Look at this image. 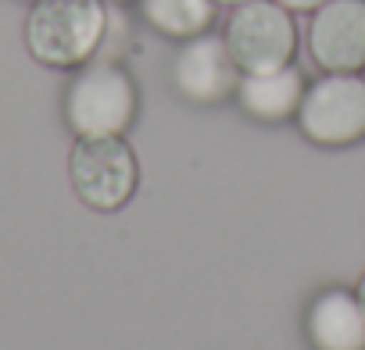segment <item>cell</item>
I'll list each match as a JSON object with an SVG mask.
<instances>
[{"mask_svg": "<svg viewBox=\"0 0 365 350\" xmlns=\"http://www.w3.org/2000/svg\"><path fill=\"white\" fill-rule=\"evenodd\" d=\"M104 26V0H33L26 18V47L47 68H83L97 58Z\"/></svg>", "mask_w": 365, "mask_h": 350, "instance_id": "cell-1", "label": "cell"}, {"mask_svg": "<svg viewBox=\"0 0 365 350\" xmlns=\"http://www.w3.org/2000/svg\"><path fill=\"white\" fill-rule=\"evenodd\" d=\"M136 83L118 61H86L65 93V122L76 136H122L136 118Z\"/></svg>", "mask_w": 365, "mask_h": 350, "instance_id": "cell-2", "label": "cell"}, {"mask_svg": "<svg viewBox=\"0 0 365 350\" xmlns=\"http://www.w3.org/2000/svg\"><path fill=\"white\" fill-rule=\"evenodd\" d=\"M68 179L93 211H118L140 186L136 150L122 136H79L68 154Z\"/></svg>", "mask_w": 365, "mask_h": 350, "instance_id": "cell-3", "label": "cell"}, {"mask_svg": "<svg viewBox=\"0 0 365 350\" xmlns=\"http://www.w3.org/2000/svg\"><path fill=\"white\" fill-rule=\"evenodd\" d=\"M301 132L319 147H347L365 136V75L326 72L315 79L297 107Z\"/></svg>", "mask_w": 365, "mask_h": 350, "instance_id": "cell-4", "label": "cell"}, {"mask_svg": "<svg viewBox=\"0 0 365 350\" xmlns=\"http://www.w3.org/2000/svg\"><path fill=\"white\" fill-rule=\"evenodd\" d=\"M226 47L240 72H272L290 65L297 51V26L279 0H247L226 22Z\"/></svg>", "mask_w": 365, "mask_h": 350, "instance_id": "cell-5", "label": "cell"}, {"mask_svg": "<svg viewBox=\"0 0 365 350\" xmlns=\"http://www.w3.org/2000/svg\"><path fill=\"white\" fill-rule=\"evenodd\" d=\"M308 51L322 72L365 68V0H326L312 11Z\"/></svg>", "mask_w": 365, "mask_h": 350, "instance_id": "cell-6", "label": "cell"}, {"mask_svg": "<svg viewBox=\"0 0 365 350\" xmlns=\"http://www.w3.org/2000/svg\"><path fill=\"white\" fill-rule=\"evenodd\" d=\"M240 65L233 61L226 36L201 33L194 40H182V51L175 54L172 79L175 90L194 104H219L240 86Z\"/></svg>", "mask_w": 365, "mask_h": 350, "instance_id": "cell-7", "label": "cell"}, {"mask_svg": "<svg viewBox=\"0 0 365 350\" xmlns=\"http://www.w3.org/2000/svg\"><path fill=\"white\" fill-rule=\"evenodd\" d=\"M315 350H365V307L354 290H322L304 314Z\"/></svg>", "mask_w": 365, "mask_h": 350, "instance_id": "cell-8", "label": "cell"}, {"mask_svg": "<svg viewBox=\"0 0 365 350\" xmlns=\"http://www.w3.org/2000/svg\"><path fill=\"white\" fill-rule=\"evenodd\" d=\"M304 75L294 65L272 68V72H244L237 97L240 107L258 118V122H287L297 115L301 97H304Z\"/></svg>", "mask_w": 365, "mask_h": 350, "instance_id": "cell-9", "label": "cell"}, {"mask_svg": "<svg viewBox=\"0 0 365 350\" xmlns=\"http://www.w3.org/2000/svg\"><path fill=\"white\" fill-rule=\"evenodd\" d=\"M215 0H140V11L150 29L172 40H194L212 29Z\"/></svg>", "mask_w": 365, "mask_h": 350, "instance_id": "cell-10", "label": "cell"}, {"mask_svg": "<svg viewBox=\"0 0 365 350\" xmlns=\"http://www.w3.org/2000/svg\"><path fill=\"white\" fill-rule=\"evenodd\" d=\"M279 4L287 11H315L319 4H326V0H279Z\"/></svg>", "mask_w": 365, "mask_h": 350, "instance_id": "cell-11", "label": "cell"}, {"mask_svg": "<svg viewBox=\"0 0 365 350\" xmlns=\"http://www.w3.org/2000/svg\"><path fill=\"white\" fill-rule=\"evenodd\" d=\"M219 8H240V4H247V0H215Z\"/></svg>", "mask_w": 365, "mask_h": 350, "instance_id": "cell-12", "label": "cell"}, {"mask_svg": "<svg viewBox=\"0 0 365 350\" xmlns=\"http://www.w3.org/2000/svg\"><path fill=\"white\" fill-rule=\"evenodd\" d=\"M354 293H358V300H361V307H365V275L358 279V290H354Z\"/></svg>", "mask_w": 365, "mask_h": 350, "instance_id": "cell-13", "label": "cell"}, {"mask_svg": "<svg viewBox=\"0 0 365 350\" xmlns=\"http://www.w3.org/2000/svg\"><path fill=\"white\" fill-rule=\"evenodd\" d=\"M104 4H129V0H104Z\"/></svg>", "mask_w": 365, "mask_h": 350, "instance_id": "cell-14", "label": "cell"}, {"mask_svg": "<svg viewBox=\"0 0 365 350\" xmlns=\"http://www.w3.org/2000/svg\"><path fill=\"white\" fill-rule=\"evenodd\" d=\"M29 4H33V0H29Z\"/></svg>", "mask_w": 365, "mask_h": 350, "instance_id": "cell-15", "label": "cell"}]
</instances>
